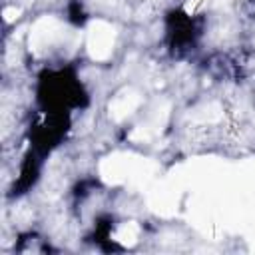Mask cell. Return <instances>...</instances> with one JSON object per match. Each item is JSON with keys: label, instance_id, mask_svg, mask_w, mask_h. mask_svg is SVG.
<instances>
[{"label": "cell", "instance_id": "obj_1", "mask_svg": "<svg viewBox=\"0 0 255 255\" xmlns=\"http://www.w3.org/2000/svg\"><path fill=\"white\" fill-rule=\"evenodd\" d=\"M36 100L44 112L70 114L86 104L88 94L72 70H46L38 78Z\"/></svg>", "mask_w": 255, "mask_h": 255}]
</instances>
